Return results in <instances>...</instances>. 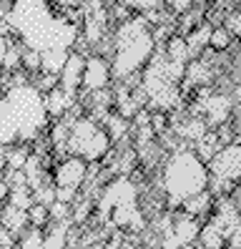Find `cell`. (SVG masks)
Returning <instances> with one entry per match:
<instances>
[{
    "mask_svg": "<svg viewBox=\"0 0 241 249\" xmlns=\"http://www.w3.org/2000/svg\"><path fill=\"white\" fill-rule=\"evenodd\" d=\"M3 20L25 48L38 53L73 51L81 33L75 20L55 16L48 0H13Z\"/></svg>",
    "mask_w": 241,
    "mask_h": 249,
    "instance_id": "1",
    "label": "cell"
},
{
    "mask_svg": "<svg viewBox=\"0 0 241 249\" xmlns=\"http://www.w3.org/2000/svg\"><path fill=\"white\" fill-rule=\"evenodd\" d=\"M48 126L45 96L20 73L0 93V146L30 143Z\"/></svg>",
    "mask_w": 241,
    "mask_h": 249,
    "instance_id": "2",
    "label": "cell"
},
{
    "mask_svg": "<svg viewBox=\"0 0 241 249\" xmlns=\"http://www.w3.org/2000/svg\"><path fill=\"white\" fill-rule=\"evenodd\" d=\"M156 51V36L143 16H133L118 25L113 36V58H111V76L123 81L133 73L143 71Z\"/></svg>",
    "mask_w": 241,
    "mask_h": 249,
    "instance_id": "3",
    "label": "cell"
},
{
    "mask_svg": "<svg viewBox=\"0 0 241 249\" xmlns=\"http://www.w3.org/2000/svg\"><path fill=\"white\" fill-rule=\"evenodd\" d=\"M161 189L169 199V207H181L189 196L208 189L206 161H201L193 149H176L163 164Z\"/></svg>",
    "mask_w": 241,
    "mask_h": 249,
    "instance_id": "4",
    "label": "cell"
},
{
    "mask_svg": "<svg viewBox=\"0 0 241 249\" xmlns=\"http://www.w3.org/2000/svg\"><path fill=\"white\" fill-rule=\"evenodd\" d=\"M189 63H178L166 55L163 48L156 46L151 61L143 66L141 91L158 111H171L181 106V78L186 73Z\"/></svg>",
    "mask_w": 241,
    "mask_h": 249,
    "instance_id": "5",
    "label": "cell"
},
{
    "mask_svg": "<svg viewBox=\"0 0 241 249\" xmlns=\"http://www.w3.org/2000/svg\"><path fill=\"white\" fill-rule=\"evenodd\" d=\"M98 219L116 229L141 231L146 227L138 209V189L128 177H118L103 189L98 199Z\"/></svg>",
    "mask_w": 241,
    "mask_h": 249,
    "instance_id": "6",
    "label": "cell"
},
{
    "mask_svg": "<svg viewBox=\"0 0 241 249\" xmlns=\"http://www.w3.org/2000/svg\"><path fill=\"white\" fill-rule=\"evenodd\" d=\"M111 149V136L108 131L101 128L93 119L81 116V119L70 121V131H68V146L66 151L73 156H81L86 161H101Z\"/></svg>",
    "mask_w": 241,
    "mask_h": 249,
    "instance_id": "7",
    "label": "cell"
},
{
    "mask_svg": "<svg viewBox=\"0 0 241 249\" xmlns=\"http://www.w3.org/2000/svg\"><path fill=\"white\" fill-rule=\"evenodd\" d=\"M208 184L214 181L216 192H231L241 179V143H221V149L206 161Z\"/></svg>",
    "mask_w": 241,
    "mask_h": 249,
    "instance_id": "8",
    "label": "cell"
},
{
    "mask_svg": "<svg viewBox=\"0 0 241 249\" xmlns=\"http://www.w3.org/2000/svg\"><path fill=\"white\" fill-rule=\"evenodd\" d=\"M88 161L81 159V156H68L66 161H60L58 169H55V177H53V184H55V199L58 201H66V204H73L78 189L83 186L86 181V174H88Z\"/></svg>",
    "mask_w": 241,
    "mask_h": 249,
    "instance_id": "9",
    "label": "cell"
},
{
    "mask_svg": "<svg viewBox=\"0 0 241 249\" xmlns=\"http://www.w3.org/2000/svg\"><path fill=\"white\" fill-rule=\"evenodd\" d=\"M163 247H189L196 242V237H199V216H193L189 212H181L176 216H166L163 219Z\"/></svg>",
    "mask_w": 241,
    "mask_h": 249,
    "instance_id": "10",
    "label": "cell"
},
{
    "mask_svg": "<svg viewBox=\"0 0 241 249\" xmlns=\"http://www.w3.org/2000/svg\"><path fill=\"white\" fill-rule=\"evenodd\" d=\"M199 101H201V104L193 108V113H201V116H204V121H206V126H216V128H219V126H224L226 121H229L231 108H234L231 96L204 91Z\"/></svg>",
    "mask_w": 241,
    "mask_h": 249,
    "instance_id": "11",
    "label": "cell"
},
{
    "mask_svg": "<svg viewBox=\"0 0 241 249\" xmlns=\"http://www.w3.org/2000/svg\"><path fill=\"white\" fill-rule=\"evenodd\" d=\"M111 63L101 55H90L86 58V68H83V81H81V89L86 93L90 91H101V89H108V81H111Z\"/></svg>",
    "mask_w": 241,
    "mask_h": 249,
    "instance_id": "12",
    "label": "cell"
},
{
    "mask_svg": "<svg viewBox=\"0 0 241 249\" xmlns=\"http://www.w3.org/2000/svg\"><path fill=\"white\" fill-rule=\"evenodd\" d=\"M83 68H86V58L83 53H68L63 68L58 73V86L70 96H78L81 91V81H83Z\"/></svg>",
    "mask_w": 241,
    "mask_h": 249,
    "instance_id": "13",
    "label": "cell"
},
{
    "mask_svg": "<svg viewBox=\"0 0 241 249\" xmlns=\"http://www.w3.org/2000/svg\"><path fill=\"white\" fill-rule=\"evenodd\" d=\"M73 106H75V96L66 93L60 86H55V89H51L45 93V111H48V116H53V119L66 116Z\"/></svg>",
    "mask_w": 241,
    "mask_h": 249,
    "instance_id": "14",
    "label": "cell"
},
{
    "mask_svg": "<svg viewBox=\"0 0 241 249\" xmlns=\"http://www.w3.org/2000/svg\"><path fill=\"white\" fill-rule=\"evenodd\" d=\"M0 227L8 229L10 234L20 237L23 229L28 227V209L20 207H13V204H5V209L0 212Z\"/></svg>",
    "mask_w": 241,
    "mask_h": 249,
    "instance_id": "15",
    "label": "cell"
},
{
    "mask_svg": "<svg viewBox=\"0 0 241 249\" xmlns=\"http://www.w3.org/2000/svg\"><path fill=\"white\" fill-rule=\"evenodd\" d=\"M196 244H199V247H208V249L224 247V244H226L224 229L214 222V219H208V222L199 229V237H196Z\"/></svg>",
    "mask_w": 241,
    "mask_h": 249,
    "instance_id": "16",
    "label": "cell"
},
{
    "mask_svg": "<svg viewBox=\"0 0 241 249\" xmlns=\"http://www.w3.org/2000/svg\"><path fill=\"white\" fill-rule=\"evenodd\" d=\"M23 174H25V184L30 189H38L45 184V169H43V161L38 154H28L25 164H23Z\"/></svg>",
    "mask_w": 241,
    "mask_h": 249,
    "instance_id": "17",
    "label": "cell"
},
{
    "mask_svg": "<svg viewBox=\"0 0 241 249\" xmlns=\"http://www.w3.org/2000/svg\"><path fill=\"white\" fill-rule=\"evenodd\" d=\"M206 131H208V126L204 121V116H191V119H186L184 124L176 126V134L184 139V141H193V143L199 141Z\"/></svg>",
    "mask_w": 241,
    "mask_h": 249,
    "instance_id": "18",
    "label": "cell"
},
{
    "mask_svg": "<svg viewBox=\"0 0 241 249\" xmlns=\"http://www.w3.org/2000/svg\"><path fill=\"white\" fill-rule=\"evenodd\" d=\"M68 229H70V219H55L51 231L43 234V247H63V244H68Z\"/></svg>",
    "mask_w": 241,
    "mask_h": 249,
    "instance_id": "19",
    "label": "cell"
},
{
    "mask_svg": "<svg viewBox=\"0 0 241 249\" xmlns=\"http://www.w3.org/2000/svg\"><path fill=\"white\" fill-rule=\"evenodd\" d=\"M211 201H214V196H211L208 189H204V192L189 196L184 204H181V207H184V212H189V214H193V216H204V214L211 209Z\"/></svg>",
    "mask_w": 241,
    "mask_h": 249,
    "instance_id": "20",
    "label": "cell"
},
{
    "mask_svg": "<svg viewBox=\"0 0 241 249\" xmlns=\"http://www.w3.org/2000/svg\"><path fill=\"white\" fill-rule=\"evenodd\" d=\"M184 76H186V81H189L191 86H206L214 73H211L208 63L201 58V61H193V63L186 66V73H184Z\"/></svg>",
    "mask_w": 241,
    "mask_h": 249,
    "instance_id": "21",
    "label": "cell"
},
{
    "mask_svg": "<svg viewBox=\"0 0 241 249\" xmlns=\"http://www.w3.org/2000/svg\"><path fill=\"white\" fill-rule=\"evenodd\" d=\"M219 149H221V139H219V134H214V131H206V134H204L199 141H196V149H193V151L199 154L201 161H208Z\"/></svg>",
    "mask_w": 241,
    "mask_h": 249,
    "instance_id": "22",
    "label": "cell"
},
{
    "mask_svg": "<svg viewBox=\"0 0 241 249\" xmlns=\"http://www.w3.org/2000/svg\"><path fill=\"white\" fill-rule=\"evenodd\" d=\"M70 51H45L40 53V71L43 73H60V68H63L66 58H68Z\"/></svg>",
    "mask_w": 241,
    "mask_h": 249,
    "instance_id": "23",
    "label": "cell"
},
{
    "mask_svg": "<svg viewBox=\"0 0 241 249\" xmlns=\"http://www.w3.org/2000/svg\"><path fill=\"white\" fill-rule=\"evenodd\" d=\"M163 51H166V55L173 58V61H178V63H189V58H191L189 43H186V38H181V36L169 38V46H166Z\"/></svg>",
    "mask_w": 241,
    "mask_h": 249,
    "instance_id": "24",
    "label": "cell"
},
{
    "mask_svg": "<svg viewBox=\"0 0 241 249\" xmlns=\"http://www.w3.org/2000/svg\"><path fill=\"white\" fill-rule=\"evenodd\" d=\"M23 51H25V46H23L20 40H18V43H13V40H10V46H8V51H5L3 71H8V73L18 71V68H20V63H23Z\"/></svg>",
    "mask_w": 241,
    "mask_h": 249,
    "instance_id": "25",
    "label": "cell"
},
{
    "mask_svg": "<svg viewBox=\"0 0 241 249\" xmlns=\"http://www.w3.org/2000/svg\"><path fill=\"white\" fill-rule=\"evenodd\" d=\"M211 31L214 28L211 25H201V28H196V31L186 38V43H189V51H191V55H196L204 46H208V38H211Z\"/></svg>",
    "mask_w": 241,
    "mask_h": 249,
    "instance_id": "26",
    "label": "cell"
},
{
    "mask_svg": "<svg viewBox=\"0 0 241 249\" xmlns=\"http://www.w3.org/2000/svg\"><path fill=\"white\" fill-rule=\"evenodd\" d=\"M25 159H28V149H25V143H13L10 149L5 151V164H8V169H10V171L23 169Z\"/></svg>",
    "mask_w": 241,
    "mask_h": 249,
    "instance_id": "27",
    "label": "cell"
},
{
    "mask_svg": "<svg viewBox=\"0 0 241 249\" xmlns=\"http://www.w3.org/2000/svg\"><path fill=\"white\" fill-rule=\"evenodd\" d=\"M48 222H51V212H48V207H45V204H38V201L30 204V209H28V224L43 229Z\"/></svg>",
    "mask_w": 241,
    "mask_h": 249,
    "instance_id": "28",
    "label": "cell"
},
{
    "mask_svg": "<svg viewBox=\"0 0 241 249\" xmlns=\"http://www.w3.org/2000/svg\"><path fill=\"white\" fill-rule=\"evenodd\" d=\"M105 131H108L111 141H118L128 131V119H123V116H108L105 119Z\"/></svg>",
    "mask_w": 241,
    "mask_h": 249,
    "instance_id": "29",
    "label": "cell"
},
{
    "mask_svg": "<svg viewBox=\"0 0 241 249\" xmlns=\"http://www.w3.org/2000/svg\"><path fill=\"white\" fill-rule=\"evenodd\" d=\"M18 247H23V249L43 247V229L40 227H30V231L23 229V234L18 237Z\"/></svg>",
    "mask_w": 241,
    "mask_h": 249,
    "instance_id": "30",
    "label": "cell"
},
{
    "mask_svg": "<svg viewBox=\"0 0 241 249\" xmlns=\"http://www.w3.org/2000/svg\"><path fill=\"white\" fill-rule=\"evenodd\" d=\"M231 33L226 31V28H214V31H211V38H208V46L214 48V51H226L231 46Z\"/></svg>",
    "mask_w": 241,
    "mask_h": 249,
    "instance_id": "31",
    "label": "cell"
},
{
    "mask_svg": "<svg viewBox=\"0 0 241 249\" xmlns=\"http://www.w3.org/2000/svg\"><path fill=\"white\" fill-rule=\"evenodd\" d=\"M68 131H70V121L68 124H55L53 126V134H51V141L58 151H66L68 146Z\"/></svg>",
    "mask_w": 241,
    "mask_h": 249,
    "instance_id": "32",
    "label": "cell"
},
{
    "mask_svg": "<svg viewBox=\"0 0 241 249\" xmlns=\"http://www.w3.org/2000/svg\"><path fill=\"white\" fill-rule=\"evenodd\" d=\"M33 201L45 204V207H51V204L55 201V184H48V181H45L43 186L33 189Z\"/></svg>",
    "mask_w": 241,
    "mask_h": 249,
    "instance_id": "33",
    "label": "cell"
},
{
    "mask_svg": "<svg viewBox=\"0 0 241 249\" xmlns=\"http://www.w3.org/2000/svg\"><path fill=\"white\" fill-rule=\"evenodd\" d=\"M126 3L136 10H141V13H154L163 5V0H126Z\"/></svg>",
    "mask_w": 241,
    "mask_h": 249,
    "instance_id": "34",
    "label": "cell"
},
{
    "mask_svg": "<svg viewBox=\"0 0 241 249\" xmlns=\"http://www.w3.org/2000/svg\"><path fill=\"white\" fill-rule=\"evenodd\" d=\"M226 31H229L234 38H239L241 40V10H236V13H231L229 18H226Z\"/></svg>",
    "mask_w": 241,
    "mask_h": 249,
    "instance_id": "35",
    "label": "cell"
},
{
    "mask_svg": "<svg viewBox=\"0 0 241 249\" xmlns=\"http://www.w3.org/2000/svg\"><path fill=\"white\" fill-rule=\"evenodd\" d=\"M23 66H25L28 71H40V53L25 48V51H23Z\"/></svg>",
    "mask_w": 241,
    "mask_h": 249,
    "instance_id": "36",
    "label": "cell"
},
{
    "mask_svg": "<svg viewBox=\"0 0 241 249\" xmlns=\"http://www.w3.org/2000/svg\"><path fill=\"white\" fill-rule=\"evenodd\" d=\"M166 5H169L171 13H178V16H184V13H189L193 8V0H163Z\"/></svg>",
    "mask_w": 241,
    "mask_h": 249,
    "instance_id": "37",
    "label": "cell"
},
{
    "mask_svg": "<svg viewBox=\"0 0 241 249\" xmlns=\"http://www.w3.org/2000/svg\"><path fill=\"white\" fill-rule=\"evenodd\" d=\"M8 31H10V28H8L5 23L0 25V68H3V61H5V51H8V46H10Z\"/></svg>",
    "mask_w": 241,
    "mask_h": 249,
    "instance_id": "38",
    "label": "cell"
},
{
    "mask_svg": "<svg viewBox=\"0 0 241 249\" xmlns=\"http://www.w3.org/2000/svg\"><path fill=\"white\" fill-rule=\"evenodd\" d=\"M231 204L236 207V212L241 214V179L236 181V186H234V192H231Z\"/></svg>",
    "mask_w": 241,
    "mask_h": 249,
    "instance_id": "39",
    "label": "cell"
},
{
    "mask_svg": "<svg viewBox=\"0 0 241 249\" xmlns=\"http://www.w3.org/2000/svg\"><path fill=\"white\" fill-rule=\"evenodd\" d=\"M8 194H10V184L0 179V199H8Z\"/></svg>",
    "mask_w": 241,
    "mask_h": 249,
    "instance_id": "40",
    "label": "cell"
},
{
    "mask_svg": "<svg viewBox=\"0 0 241 249\" xmlns=\"http://www.w3.org/2000/svg\"><path fill=\"white\" fill-rule=\"evenodd\" d=\"M5 166H8V164H5V151H3V146H0V174H3Z\"/></svg>",
    "mask_w": 241,
    "mask_h": 249,
    "instance_id": "41",
    "label": "cell"
},
{
    "mask_svg": "<svg viewBox=\"0 0 241 249\" xmlns=\"http://www.w3.org/2000/svg\"><path fill=\"white\" fill-rule=\"evenodd\" d=\"M208 3H211V0H193V5H201V8L208 5Z\"/></svg>",
    "mask_w": 241,
    "mask_h": 249,
    "instance_id": "42",
    "label": "cell"
},
{
    "mask_svg": "<svg viewBox=\"0 0 241 249\" xmlns=\"http://www.w3.org/2000/svg\"><path fill=\"white\" fill-rule=\"evenodd\" d=\"M3 89H5V81H3V76H0V93H3Z\"/></svg>",
    "mask_w": 241,
    "mask_h": 249,
    "instance_id": "43",
    "label": "cell"
},
{
    "mask_svg": "<svg viewBox=\"0 0 241 249\" xmlns=\"http://www.w3.org/2000/svg\"><path fill=\"white\" fill-rule=\"evenodd\" d=\"M10 3H13V0H10Z\"/></svg>",
    "mask_w": 241,
    "mask_h": 249,
    "instance_id": "44",
    "label": "cell"
}]
</instances>
